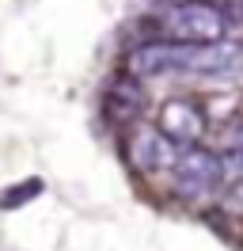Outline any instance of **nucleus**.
Returning <instances> with one entry per match:
<instances>
[{
    "label": "nucleus",
    "instance_id": "6e6552de",
    "mask_svg": "<svg viewBox=\"0 0 243 251\" xmlns=\"http://www.w3.org/2000/svg\"><path fill=\"white\" fill-rule=\"evenodd\" d=\"M232 80H240V84H243V57H240V65H236V73H232Z\"/></svg>",
    "mask_w": 243,
    "mask_h": 251
},
{
    "label": "nucleus",
    "instance_id": "39448f33",
    "mask_svg": "<svg viewBox=\"0 0 243 251\" xmlns=\"http://www.w3.org/2000/svg\"><path fill=\"white\" fill-rule=\"evenodd\" d=\"M179 145L167 141L164 133L156 129V126H141L137 122L129 129V137H125V156L133 164L141 175H164L175 168V160H179Z\"/></svg>",
    "mask_w": 243,
    "mask_h": 251
},
{
    "label": "nucleus",
    "instance_id": "f257e3e1",
    "mask_svg": "<svg viewBox=\"0 0 243 251\" xmlns=\"http://www.w3.org/2000/svg\"><path fill=\"white\" fill-rule=\"evenodd\" d=\"M243 57V42H171L156 38L145 46L129 50L125 69L137 80L152 76H209V80H232L236 65Z\"/></svg>",
    "mask_w": 243,
    "mask_h": 251
},
{
    "label": "nucleus",
    "instance_id": "7ed1b4c3",
    "mask_svg": "<svg viewBox=\"0 0 243 251\" xmlns=\"http://www.w3.org/2000/svg\"><path fill=\"white\" fill-rule=\"evenodd\" d=\"M171 183H175V194L190 205H205L224 187V175H220V156L213 149H201V145H190L182 149L175 168H171Z\"/></svg>",
    "mask_w": 243,
    "mask_h": 251
},
{
    "label": "nucleus",
    "instance_id": "0eeeda50",
    "mask_svg": "<svg viewBox=\"0 0 243 251\" xmlns=\"http://www.w3.org/2000/svg\"><path fill=\"white\" fill-rule=\"evenodd\" d=\"M42 190H46L42 179H27V183H19V187H8V190H4V198H0V209H19V205L34 202Z\"/></svg>",
    "mask_w": 243,
    "mask_h": 251
},
{
    "label": "nucleus",
    "instance_id": "423d86ee",
    "mask_svg": "<svg viewBox=\"0 0 243 251\" xmlns=\"http://www.w3.org/2000/svg\"><path fill=\"white\" fill-rule=\"evenodd\" d=\"M141 107H145V92H141L137 76L110 80V88H106V114H110V118L133 122L137 114H141Z\"/></svg>",
    "mask_w": 243,
    "mask_h": 251
},
{
    "label": "nucleus",
    "instance_id": "f03ea898",
    "mask_svg": "<svg viewBox=\"0 0 243 251\" xmlns=\"http://www.w3.org/2000/svg\"><path fill=\"white\" fill-rule=\"evenodd\" d=\"M160 31L171 42H220L228 38V16L213 0H179L160 12Z\"/></svg>",
    "mask_w": 243,
    "mask_h": 251
},
{
    "label": "nucleus",
    "instance_id": "20e7f679",
    "mask_svg": "<svg viewBox=\"0 0 243 251\" xmlns=\"http://www.w3.org/2000/svg\"><path fill=\"white\" fill-rule=\"evenodd\" d=\"M205 126H209V114H205V103L197 99H186V95H175L167 99L160 114H156V129L164 133L167 141H175L179 149H190L205 137Z\"/></svg>",
    "mask_w": 243,
    "mask_h": 251
}]
</instances>
